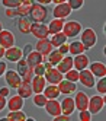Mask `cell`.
I'll return each instance as SVG.
<instances>
[{"mask_svg":"<svg viewBox=\"0 0 106 121\" xmlns=\"http://www.w3.org/2000/svg\"><path fill=\"white\" fill-rule=\"evenodd\" d=\"M6 104H7V99L6 96H3V95H0V111H3L6 108Z\"/></svg>","mask_w":106,"mask_h":121,"instance_id":"cell-45","label":"cell"},{"mask_svg":"<svg viewBox=\"0 0 106 121\" xmlns=\"http://www.w3.org/2000/svg\"><path fill=\"white\" fill-rule=\"evenodd\" d=\"M94 88L98 91L99 95H105L106 93V79L105 77H100V80L98 83H94Z\"/></svg>","mask_w":106,"mask_h":121,"instance_id":"cell-36","label":"cell"},{"mask_svg":"<svg viewBox=\"0 0 106 121\" xmlns=\"http://www.w3.org/2000/svg\"><path fill=\"white\" fill-rule=\"evenodd\" d=\"M3 29V23H2V21H0V31Z\"/></svg>","mask_w":106,"mask_h":121,"instance_id":"cell-51","label":"cell"},{"mask_svg":"<svg viewBox=\"0 0 106 121\" xmlns=\"http://www.w3.org/2000/svg\"><path fill=\"white\" fill-rule=\"evenodd\" d=\"M83 26H82V23L80 22H77V21H68V22H64V26H63V32H64V35L67 38H76L80 35V32H82Z\"/></svg>","mask_w":106,"mask_h":121,"instance_id":"cell-3","label":"cell"},{"mask_svg":"<svg viewBox=\"0 0 106 121\" xmlns=\"http://www.w3.org/2000/svg\"><path fill=\"white\" fill-rule=\"evenodd\" d=\"M31 19H28V16H22V18H19V21H17V28H19V31L22 34H29L31 32Z\"/></svg>","mask_w":106,"mask_h":121,"instance_id":"cell-29","label":"cell"},{"mask_svg":"<svg viewBox=\"0 0 106 121\" xmlns=\"http://www.w3.org/2000/svg\"><path fill=\"white\" fill-rule=\"evenodd\" d=\"M42 93L45 95V96L48 98V99H57L58 96H60V89H58V86L57 85H47L45 86V89L42 91Z\"/></svg>","mask_w":106,"mask_h":121,"instance_id":"cell-26","label":"cell"},{"mask_svg":"<svg viewBox=\"0 0 106 121\" xmlns=\"http://www.w3.org/2000/svg\"><path fill=\"white\" fill-rule=\"evenodd\" d=\"M80 41H82V44L84 45L86 50L93 48L96 45V42H98V35H96L94 29H92V28L82 29V32H80Z\"/></svg>","mask_w":106,"mask_h":121,"instance_id":"cell-2","label":"cell"},{"mask_svg":"<svg viewBox=\"0 0 106 121\" xmlns=\"http://www.w3.org/2000/svg\"><path fill=\"white\" fill-rule=\"evenodd\" d=\"M22 3V0H2V4L4 9H16Z\"/></svg>","mask_w":106,"mask_h":121,"instance_id":"cell-35","label":"cell"},{"mask_svg":"<svg viewBox=\"0 0 106 121\" xmlns=\"http://www.w3.org/2000/svg\"><path fill=\"white\" fill-rule=\"evenodd\" d=\"M4 57L7 61H10V63H16V61H19V60L23 57V50L19 48V47H10V48H6L4 51Z\"/></svg>","mask_w":106,"mask_h":121,"instance_id":"cell-9","label":"cell"},{"mask_svg":"<svg viewBox=\"0 0 106 121\" xmlns=\"http://www.w3.org/2000/svg\"><path fill=\"white\" fill-rule=\"evenodd\" d=\"M6 70H7V64H6V61H0V77L4 76Z\"/></svg>","mask_w":106,"mask_h":121,"instance_id":"cell-44","label":"cell"},{"mask_svg":"<svg viewBox=\"0 0 106 121\" xmlns=\"http://www.w3.org/2000/svg\"><path fill=\"white\" fill-rule=\"evenodd\" d=\"M44 108H45L47 114L49 117H57V115L61 114V104H60L58 98L57 99H48Z\"/></svg>","mask_w":106,"mask_h":121,"instance_id":"cell-12","label":"cell"},{"mask_svg":"<svg viewBox=\"0 0 106 121\" xmlns=\"http://www.w3.org/2000/svg\"><path fill=\"white\" fill-rule=\"evenodd\" d=\"M0 45L3 48H10L15 45V34L9 29L0 31Z\"/></svg>","mask_w":106,"mask_h":121,"instance_id":"cell-11","label":"cell"},{"mask_svg":"<svg viewBox=\"0 0 106 121\" xmlns=\"http://www.w3.org/2000/svg\"><path fill=\"white\" fill-rule=\"evenodd\" d=\"M33 3H35L33 0H22V3L15 9V10H16V16H17V18H22V16H28Z\"/></svg>","mask_w":106,"mask_h":121,"instance_id":"cell-22","label":"cell"},{"mask_svg":"<svg viewBox=\"0 0 106 121\" xmlns=\"http://www.w3.org/2000/svg\"><path fill=\"white\" fill-rule=\"evenodd\" d=\"M32 101H33V105H35V107L44 108V107H45V104H47V101H48V98L41 92V93H33Z\"/></svg>","mask_w":106,"mask_h":121,"instance_id":"cell-33","label":"cell"},{"mask_svg":"<svg viewBox=\"0 0 106 121\" xmlns=\"http://www.w3.org/2000/svg\"><path fill=\"white\" fill-rule=\"evenodd\" d=\"M44 77H45L47 83H49V85H58L61 80H63V73L58 72L57 67H51V69H48V70L45 72Z\"/></svg>","mask_w":106,"mask_h":121,"instance_id":"cell-10","label":"cell"},{"mask_svg":"<svg viewBox=\"0 0 106 121\" xmlns=\"http://www.w3.org/2000/svg\"><path fill=\"white\" fill-rule=\"evenodd\" d=\"M74 105L76 109L82 111V109H87V105H89V95L86 92L82 91H76V96H74Z\"/></svg>","mask_w":106,"mask_h":121,"instance_id":"cell-13","label":"cell"},{"mask_svg":"<svg viewBox=\"0 0 106 121\" xmlns=\"http://www.w3.org/2000/svg\"><path fill=\"white\" fill-rule=\"evenodd\" d=\"M31 86H32V91L33 93H41L47 86V80L44 76H33L32 80H31Z\"/></svg>","mask_w":106,"mask_h":121,"instance_id":"cell-19","label":"cell"},{"mask_svg":"<svg viewBox=\"0 0 106 121\" xmlns=\"http://www.w3.org/2000/svg\"><path fill=\"white\" fill-rule=\"evenodd\" d=\"M58 89H60V93H63V95H71L77 91V85L76 82H70L67 79H63L58 85Z\"/></svg>","mask_w":106,"mask_h":121,"instance_id":"cell-16","label":"cell"},{"mask_svg":"<svg viewBox=\"0 0 106 121\" xmlns=\"http://www.w3.org/2000/svg\"><path fill=\"white\" fill-rule=\"evenodd\" d=\"M23 107V98L20 95H13L7 99L6 104V108H9V111H17V109H22Z\"/></svg>","mask_w":106,"mask_h":121,"instance_id":"cell-21","label":"cell"},{"mask_svg":"<svg viewBox=\"0 0 106 121\" xmlns=\"http://www.w3.org/2000/svg\"><path fill=\"white\" fill-rule=\"evenodd\" d=\"M63 57H64V56L61 54L58 50H52V51H51V53H49L45 58H47L48 61L51 63V66H54V67H55V66L61 61V60H63Z\"/></svg>","mask_w":106,"mask_h":121,"instance_id":"cell-31","label":"cell"},{"mask_svg":"<svg viewBox=\"0 0 106 121\" xmlns=\"http://www.w3.org/2000/svg\"><path fill=\"white\" fill-rule=\"evenodd\" d=\"M32 70H33V74L35 76H44V74H45V72H47V69H45V64H44V61H42L38 66H35Z\"/></svg>","mask_w":106,"mask_h":121,"instance_id":"cell-38","label":"cell"},{"mask_svg":"<svg viewBox=\"0 0 106 121\" xmlns=\"http://www.w3.org/2000/svg\"><path fill=\"white\" fill-rule=\"evenodd\" d=\"M4 15H6V18L13 19V18H16V10L15 9H6L4 10Z\"/></svg>","mask_w":106,"mask_h":121,"instance_id":"cell-40","label":"cell"},{"mask_svg":"<svg viewBox=\"0 0 106 121\" xmlns=\"http://www.w3.org/2000/svg\"><path fill=\"white\" fill-rule=\"evenodd\" d=\"M4 51H6V48H3L2 45H0V60L4 57Z\"/></svg>","mask_w":106,"mask_h":121,"instance_id":"cell-49","label":"cell"},{"mask_svg":"<svg viewBox=\"0 0 106 121\" xmlns=\"http://www.w3.org/2000/svg\"><path fill=\"white\" fill-rule=\"evenodd\" d=\"M26 114L25 112H22V109H17V111H10L9 114L6 115V121H26Z\"/></svg>","mask_w":106,"mask_h":121,"instance_id":"cell-30","label":"cell"},{"mask_svg":"<svg viewBox=\"0 0 106 121\" xmlns=\"http://www.w3.org/2000/svg\"><path fill=\"white\" fill-rule=\"evenodd\" d=\"M60 104H61V112H63V114H65V115H71L73 112H74V109H76L74 99L70 98V96L64 98L63 102H60Z\"/></svg>","mask_w":106,"mask_h":121,"instance_id":"cell-23","label":"cell"},{"mask_svg":"<svg viewBox=\"0 0 106 121\" xmlns=\"http://www.w3.org/2000/svg\"><path fill=\"white\" fill-rule=\"evenodd\" d=\"M29 34H32L37 39H44V38H48L49 37L48 26H47L45 23H38V22H32L31 32Z\"/></svg>","mask_w":106,"mask_h":121,"instance_id":"cell-6","label":"cell"},{"mask_svg":"<svg viewBox=\"0 0 106 121\" xmlns=\"http://www.w3.org/2000/svg\"><path fill=\"white\" fill-rule=\"evenodd\" d=\"M57 67V70L61 72V73H65L68 72L70 69H73V57H70V56H64L63 60L55 66Z\"/></svg>","mask_w":106,"mask_h":121,"instance_id":"cell-25","label":"cell"},{"mask_svg":"<svg viewBox=\"0 0 106 121\" xmlns=\"http://www.w3.org/2000/svg\"><path fill=\"white\" fill-rule=\"evenodd\" d=\"M32 50H33V45H31V44H26V45H25V50H23V56L29 54Z\"/></svg>","mask_w":106,"mask_h":121,"instance_id":"cell-47","label":"cell"},{"mask_svg":"<svg viewBox=\"0 0 106 121\" xmlns=\"http://www.w3.org/2000/svg\"><path fill=\"white\" fill-rule=\"evenodd\" d=\"M33 48L37 50L39 54H42L44 57H47L52 51V44L48 38H44V39H38V42L33 45Z\"/></svg>","mask_w":106,"mask_h":121,"instance_id":"cell-14","label":"cell"},{"mask_svg":"<svg viewBox=\"0 0 106 121\" xmlns=\"http://www.w3.org/2000/svg\"><path fill=\"white\" fill-rule=\"evenodd\" d=\"M35 3H39V4H44V6H47L51 3V0H33Z\"/></svg>","mask_w":106,"mask_h":121,"instance_id":"cell-48","label":"cell"},{"mask_svg":"<svg viewBox=\"0 0 106 121\" xmlns=\"http://www.w3.org/2000/svg\"><path fill=\"white\" fill-rule=\"evenodd\" d=\"M105 107V96L103 95H98L96 93L94 96L89 98V105H87V109L90 111V114H99V112L103 109Z\"/></svg>","mask_w":106,"mask_h":121,"instance_id":"cell-4","label":"cell"},{"mask_svg":"<svg viewBox=\"0 0 106 121\" xmlns=\"http://www.w3.org/2000/svg\"><path fill=\"white\" fill-rule=\"evenodd\" d=\"M52 120H54V121H68V120H70V115H65V114H63V112H61L60 115L54 117Z\"/></svg>","mask_w":106,"mask_h":121,"instance_id":"cell-42","label":"cell"},{"mask_svg":"<svg viewBox=\"0 0 106 121\" xmlns=\"http://www.w3.org/2000/svg\"><path fill=\"white\" fill-rule=\"evenodd\" d=\"M89 70L93 73L94 77H99V79L106 76V66H105V63H102V61L90 63V64H89Z\"/></svg>","mask_w":106,"mask_h":121,"instance_id":"cell-18","label":"cell"},{"mask_svg":"<svg viewBox=\"0 0 106 121\" xmlns=\"http://www.w3.org/2000/svg\"><path fill=\"white\" fill-rule=\"evenodd\" d=\"M4 79H6V83H7V86L10 89H17V86H19L20 82H22L20 74L17 73L16 70H6Z\"/></svg>","mask_w":106,"mask_h":121,"instance_id":"cell-8","label":"cell"},{"mask_svg":"<svg viewBox=\"0 0 106 121\" xmlns=\"http://www.w3.org/2000/svg\"><path fill=\"white\" fill-rule=\"evenodd\" d=\"M0 95H3V96H9L10 95V88L9 86H4V88H0Z\"/></svg>","mask_w":106,"mask_h":121,"instance_id":"cell-43","label":"cell"},{"mask_svg":"<svg viewBox=\"0 0 106 121\" xmlns=\"http://www.w3.org/2000/svg\"><path fill=\"white\" fill-rule=\"evenodd\" d=\"M65 74V79L70 80V82H78V70H76V69H70L68 72L64 73Z\"/></svg>","mask_w":106,"mask_h":121,"instance_id":"cell-34","label":"cell"},{"mask_svg":"<svg viewBox=\"0 0 106 121\" xmlns=\"http://www.w3.org/2000/svg\"><path fill=\"white\" fill-rule=\"evenodd\" d=\"M29 70H31V67L28 66V63H26V58L22 57L19 61H16V72L20 74V77H23Z\"/></svg>","mask_w":106,"mask_h":121,"instance_id":"cell-32","label":"cell"},{"mask_svg":"<svg viewBox=\"0 0 106 121\" xmlns=\"http://www.w3.org/2000/svg\"><path fill=\"white\" fill-rule=\"evenodd\" d=\"M67 3L71 7V10H78L84 6V0H67Z\"/></svg>","mask_w":106,"mask_h":121,"instance_id":"cell-37","label":"cell"},{"mask_svg":"<svg viewBox=\"0 0 106 121\" xmlns=\"http://www.w3.org/2000/svg\"><path fill=\"white\" fill-rule=\"evenodd\" d=\"M86 51V48H84V45L82 44V41H77V39H74V41H71L68 44V53L71 54V56H78V54H83Z\"/></svg>","mask_w":106,"mask_h":121,"instance_id":"cell-24","label":"cell"},{"mask_svg":"<svg viewBox=\"0 0 106 121\" xmlns=\"http://www.w3.org/2000/svg\"><path fill=\"white\" fill-rule=\"evenodd\" d=\"M67 0H51V3H55V4H60V3H64Z\"/></svg>","mask_w":106,"mask_h":121,"instance_id":"cell-50","label":"cell"},{"mask_svg":"<svg viewBox=\"0 0 106 121\" xmlns=\"http://www.w3.org/2000/svg\"><path fill=\"white\" fill-rule=\"evenodd\" d=\"M48 32L49 35H52V34H57V32H61L63 31V26H64V19H52L48 25Z\"/></svg>","mask_w":106,"mask_h":121,"instance_id":"cell-27","label":"cell"},{"mask_svg":"<svg viewBox=\"0 0 106 121\" xmlns=\"http://www.w3.org/2000/svg\"><path fill=\"white\" fill-rule=\"evenodd\" d=\"M48 18V9L44 4L39 3H33L29 12V19L31 22H38V23H44Z\"/></svg>","mask_w":106,"mask_h":121,"instance_id":"cell-1","label":"cell"},{"mask_svg":"<svg viewBox=\"0 0 106 121\" xmlns=\"http://www.w3.org/2000/svg\"><path fill=\"white\" fill-rule=\"evenodd\" d=\"M25 58H26V63H28V66L31 69H33L35 66H38L39 63H42L44 60H45V57H44L42 54H39L37 50H32L29 54L25 56Z\"/></svg>","mask_w":106,"mask_h":121,"instance_id":"cell-17","label":"cell"},{"mask_svg":"<svg viewBox=\"0 0 106 121\" xmlns=\"http://www.w3.org/2000/svg\"><path fill=\"white\" fill-rule=\"evenodd\" d=\"M49 41H51V44H52V47H60V45H63L64 42H67V37L64 35V32L61 31V32H57V34H52V35L48 38Z\"/></svg>","mask_w":106,"mask_h":121,"instance_id":"cell-28","label":"cell"},{"mask_svg":"<svg viewBox=\"0 0 106 121\" xmlns=\"http://www.w3.org/2000/svg\"><path fill=\"white\" fill-rule=\"evenodd\" d=\"M89 64H90V58L87 57L84 53L73 57V67L76 69V70H78V72L87 69V67H89Z\"/></svg>","mask_w":106,"mask_h":121,"instance_id":"cell-15","label":"cell"},{"mask_svg":"<svg viewBox=\"0 0 106 121\" xmlns=\"http://www.w3.org/2000/svg\"><path fill=\"white\" fill-rule=\"evenodd\" d=\"M17 95H20V96H22L23 99H26V98H31L32 95H33V91H32L31 82H28V80H23V79H22L20 85L17 86Z\"/></svg>","mask_w":106,"mask_h":121,"instance_id":"cell-20","label":"cell"},{"mask_svg":"<svg viewBox=\"0 0 106 121\" xmlns=\"http://www.w3.org/2000/svg\"><path fill=\"white\" fill-rule=\"evenodd\" d=\"M33 76H35V74H33V70H32V69H31V70H29L28 73H26V74H25V76L22 77V79H23V80H28V82H31Z\"/></svg>","mask_w":106,"mask_h":121,"instance_id":"cell-46","label":"cell"},{"mask_svg":"<svg viewBox=\"0 0 106 121\" xmlns=\"http://www.w3.org/2000/svg\"><path fill=\"white\" fill-rule=\"evenodd\" d=\"M78 120L80 121H90L92 120V114L89 109H82L80 114H78Z\"/></svg>","mask_w":106,"mask_h":121,"instance_id":"cell-39","label":"cell"},{"mask_svg":"<svg viewBox=\"0 0 106 121\" xmlns=\"http://www.w3.org/2000/svg\"><path fill=\"white\" fill-rule=\"evenodd\" d=\"M57 50H58L63 56H65V54H68V44H67V42H64V44H63V45H60Z\"/></svg>","mask_w":106,"mask_h":121,"instance_id":"cell-41","label":"cell"},{"mask_svg":"<svg viewBox=\"0 0 106 121\" xmlns=\"http://www.w3.org/2000/svg\"><path fill=\"white\" fill-rule=\"evenodd\" d=\"M78 82H80L84 88L92 89V88H94L96 77L93 76V73L89 70V69H84V70H80V72H78Z\"/></svg>","mask_w":106,"mask_h":121,"instance_id":"cell-5","label":"cell"},{"mask_svg":"<svg viewBox=\"0 0 106 121\" xmlns=\"http://www.w3.org/2000/svg\"><path fill=\"white\" fill-rule=\"evenodd\" d=\"M71 7L68 6L67 2L64 3H60V4H55V7L52 9V16L55 19H67L70 15H71Z\"/></svg>","mask_w":106,"mask_h":121,"instance_id":"cell-7","label":"cell"}]
</instances>
